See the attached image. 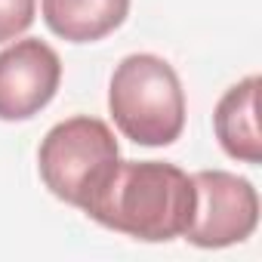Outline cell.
<instances>
[{"mask_svg": "<svg viewBox=\"0 0 262 262\" xmlns=\"http://www.w3.org/2000/svg\"><path fill=\"white\" fill-rule=\"evenodd\" d=\"M194 201V182L176 164L117 161L111 176L83 204V213L120 234L161 244L188 231Z\"/></svg>", "mask_w": 262, "mask_h": 262, "instance_id": "cell-1", "label": "cell"}, {"mask_svg": "<svg viewBox=\"0 0 262 262\" xmlns=\"http://www.w3.org/2000/svg\"><path fill=\"white\" fill-rule=\"evenodd\" d=\"M108 111L136 145H173L185 129V93L173 65L151 53L126 56L108 86Z\"/></svg>", "mask_w": 262, "mask_h": 262, "instance_id": "cell-2", "label": "cell"}, {"mask_svg": "<svg viewBox=\"0 0 262 262\" xmlns=\"http://www.w3.org/2000/svg\"><path fill=\"white\" fill-rule=\"evenodd\" d=\"M117 139L99 117H68L56 123L40 142L37 167L43 185L65 204L80 207L99 191V185L117 167Z\"/></svg>", "mask_w": 262, "mask_h": 262, "instance_id": "cell-3", "label": "cell"}, {"mask_svg": "<svg viewBox=\"0 0 262 262\" xmlns=\"http://www.w3.org/2000/svg\"><path fill=\"white\" fill-rule=\"evenodd\" d=\"M194 182V216L182 234L194 247L219 250L247 241L259 225V194L253 182L225 170H201Z\"/></svg>", "mask_w": 262, "mask_h": 262, "instance_id": "cell-4", "label": "cell"}, {"mask_svg": "<svg viewBox=\"0 0 262 262\" xmlns=\"http://www.w3.org/2000/svg\"><path fill=\"white\" fill-rule=\"evenodd\" d=\"M62 62L59 53L25 37L0 53V120H28L47 108L59 90Z\"/></svg>", "mask_w": 262, "mask_h": 262, "instance_id": "cell-5", "label": "cell"}, {"mask_svg": "<svg viewBox=\"0 0 262 262\" xmlns=\"http://www.w3.org/2000/svg\"><path fill=\"white\" fill-rule=\"evenodd\" d=\"M259 74L244 77L216 105L213 114V129L216 139L225 148L228 158L241 164H259L262 161V136H259V117H256V102H259Z\"/></svg>", "mask_w": 262, "mask_h": 262, "instance_id": "cell-6", "label": "cell"}, {"mask_svg": "<svg viewBox=\"0 0 262 262\" xmlns=\"http://www.w3.org/2000/svg\"><path fill=\"white\" fill-rule=\"evenodd\" d=\"M129 0H43L47 28L71 43H93L123 25Z\"/></svg>", "mask_w": 262, "mask_h": 262, "instance_id": "cell-7", "label": "cell"}, {"mask_svg": "<svg viewBox=\"0 0 262 262\" xmlns=\"http://www.w3.org/2000/svg\"><path fill=\"white\" fill-rule=\"evenodd\" d=\"M37 0H0V43L16 40L34 22Z\"/></svg>", "mask_w": 262, "mask_h": 262, "instance_id": "cell-8", "label": "cell"}]
</instances>
